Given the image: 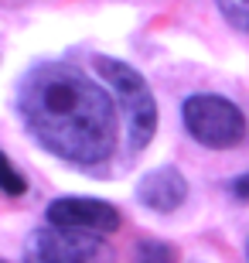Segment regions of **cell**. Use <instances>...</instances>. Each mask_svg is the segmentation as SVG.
Masks as SVG:
<instances>
[{
    "label": "cell",
    "mask_w": 249,
    "mask_h": 263,
    "mask_svg": "<svg viewBox=\"0 0 249 263\" xmlns=\"http://www.w3.org/2000/svg\"><path fill=\"white\" fill-rule=\"evenodd\" d=\"M174 260H178L174 246L161 243V239H144L133 250V263H174Z\"/></svg>",
    "instance_id": "7"
},
{
    "label": "cell",
    "mask_w": 249,
    "mask_h": 263,
    "mask_svg": "<svg viewBox=\"0 0 249 263\" xmlns=\"http://www.w3.org/2000/svg\"><path fill=\"white\" fill-rule=\"evenodd\" d=\"M232 195H236V198H242V202H249V171H246V175H239V178H236V181H232Z\"/></svg>",
    "instance_id": "10"
},
{
    "label": "cell",
    "mask_w": 249,
    "mask_h": 263,
    "mask_svg": "<svg viewBox=\"0 0 249 263\" xmlns=\"http://www.w3.org/2000/svg\"><path fill=\"white\" fill-rule=\"evenodd\" d=\"M96 72L106 79V86L116 92V103H120L123 120H126L130 147L133 151H144L150 144L154 130H157V103H154V92L147 86V79L137 68H130L126 62L106 59V55L96 59Z\"/></svg>",
    "instance_id": "2"
},
{
    "label": "cell",
    "mask_w": 249,
    "mask_h": 263,
    "mask_svg": "<svg viewBox=\"0 0 249 263\" xmlns=\"http://www.w3.org/2000/svg\"><path fill=\"white\" fill-rule=\"evenodd\" d=\"M21 113L41 147L72 164H103L116 144L106 89L65 62L38 65L21 86Z\"/></svg>",
    "instance_id": "1"
},
{
    "label": "cell",
    "mask_w": 249,
    "mask_h": 263,
    "mask_svg": "<svg viewBox=\"0 0 249 263\" xmlns=\"http://www.w3.org/2000/svg\"><path fill=\"white\" fill-rule=\"evenodd\" d=\"M0 192H7V195H24L28 192L24 175L7 161V154H0Z\"/></svg>",
    "instance_id": "9"
},
{
    "label": "cell",
    "mask_w": 249,
    "mask_h": 263,
    "mask_svg": "<svg viewBox=\"0 0 249 263\" xmlns=\"http://www.w3.org/2000/svg\"><path fill=\"white\" fill-rule=\"evenodd\" d=\"M219 10L236 31L249 34V0H219Z\"/></svg>",
    "instance_id": "8"
},
{
    "label": "cell",
    "mask_w": 249,
    "mask_h": 263,
    "mask_svg": "<svg viewBox=\"0 0 249 263\" xmlns=\"http://www.w3.org/2000/svg\"><path fill=\"white\" fill-rule=\"evenodd\" d=\"M48 222L86 236H106L120 229V212L99 198H58L48 205Z\"/></svg>",
    "instance_id": "5"
},
{
    "label": "cell",
    "mask_w": 249,
    "mask_h": 263,
    "mask_svg": "<svg viewBox=\"0 0 249 263\" xmlns=\"http://www.w3.org/2000/svg\"><path fill=\"white\" fill-rule=\"evenodd\" d=\"M137 198L150 212H174L188 198V181H184V175L178 167H157V171H147L140 178Z\"/></svg>",
    "instance_id": "6"
},
{
    "label": "cell",
    "mask_w": 249,
    "mask_h": 263,
    "mask_svg": "<svg viewBox=\"0 0 249 263\" xmlns=\"http://www.w3.org/2000/svg\"><path fill=\"white\" fill-rule=\"evenodd\" d=\"M24 260L28 263H113V250L99 236L45 226V229H34L28 236Z\"/></svg>",
    "instance_id": "4"
},
{
    "label": "cell",
    "mask_w": 249,
    "mask_h": 263,
    "mask_svg": "<svg viewBox=\"0 0 249 263\" xmlns=\"http://www.w3.org/2000/svg\"><path fill=\"white\" fill-rule=\"evenodd\" d=\"M188 134L205 147H232L246 134V117L222 96H191L181 109Z\"/></svg>",
    "instance_id": "3"
}]
</instances>
